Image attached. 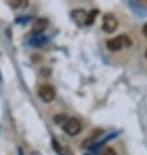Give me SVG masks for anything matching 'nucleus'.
Segmentation results:
<instances>
[{"instance_id":"obj_14","label":"nucleus","mask_w":147,"mask_h":155,"mask_svg":"<svg viewBox=\"0 0 147 155\" xmlns=\"http://www.w3.org/2000/svg\"><path fill=\"white\" fill-rule=\"evenodd\" d=\"M145 56H146V59H147V50H146V52H145Z\"/></svg>"},{"instance_id":"obj_2","label":"nucleus","mask_w":147,"mask_h":155,"mask_svg":"<svg viewBox=\"0 0 147 155\" xmlns=\"http://www.w3.org/2000/svg\"><path fill=\"white\" fill-rule=\"evenodd\" d=\"M38 95H39V98L44 103H50V102H52L56 97V90L52 85L44 84V85H41L39 90H38Z\"/></svg>"},{"instance_id":"obj_1","label":"nucleus","mask_w":147,"mask_h":155,"mask_svg":"<svg viewBox=\"0 0 147 155\" xmlns=\"http://www.w3.org/2000/svg\"><path fill=\"white\" fill-rule=\"evenodd\" d=\"M132 42L128 39L126 35H119L116 38H112V39H108L107 41V48L115 52V51H120L124 46H130Z\"/></svg>"},{"instance_id":"obj_8","label":"nucleus","mask_w":147,"mask_h":155,"mask_svg":"<svg viewBox=\"0 0 147 155\" xmlns=\"http://www.w3.org/2000/svg\"><path fill=\"white\" fill-rule=\"evenodd\" d=\"M46 42H47V39L43 35H34L31 39L29 41V45L33 46V47H39V46L44 45Z\"/></svg>"},{"instance_id":"obj_5","label":"nucleus","mask_w":147,"mask_h":155,"mask_svg":"<svg viewBox=\"0 0 147 155\" xmlns=\"http://www.w3.org/2000/svg\"><path fill=\"white\" fill-rule=\"evenodd\" d=\"M48 28V20L47 18H38L34 21L31 26V33L34 35H42L46 31V29Z\"/></svg>"},{"instance_id":"obj_6","label":"nucleus","mask_w":147,"mask_h":155,"mask_svg":"<svg viewBox=\"0 0 147 155\" xmlns=\"http://www.w3.org/2000/svg\"><path fill=\"white\" fill-rule=\"evenodd\" d=\"M86 12L83 9H74L72 12V20L74 21V22L78 25V26H81V25H85L86 22Z\"/></svg>"},{"instance_id":"obj_4","label":"nucleus","mask_w":147,"mask_h":155,"mask_svg":"<svg viewBox=\"0 0 147 155\" xmlns=\"http://www.w3.org/2000/svg\"><path fill=\"white\" fill-rule=\"evenodd\" d=\"M64 132L69 136H77L81 132V123L78 119L76 117H69L63 125Z\"/></svg>"},{"instance_id":"obj_10","label":"nucleus","mask_w":147,"mask_h":155,"mask_svg":"<svg viewBox=\"0 0 147 155\" xmlns=\"http://www.w3.org/2000/svg\"><path fill=\"white\" fill-rule=\"evenodd\" d=\"M98 13H99V12L96 9H91V11H90L89 13L86 15V22H85V25H93L95 22V20H96Z\"/></svg>"},{"instance_id":"obj_13","label":"nucleus","mask_w":147,"mask_h":155,"mask_svg":"<svg viewBox=\"0 0 147 155\" xmlns=\"http://www.w3.org/2000/svg\"><path fill=\"white\" fill-rule=\"evenodd\" d=\"M142 33H143V35L147 38V22L143 25V29H142Z\"/></svg>"},{"instance_id":"obj_11","label":"nucleus","mask_w":147,"mask_h":155,"mask_svg":"<svg viewBox=\"0 0 147 155\" xmlns=\"http://www.w3.org/2000/svg\"><path fill=\"white\" fill-rule=\"evenodd\" d=\"M54 120H55L56 124H61V123H65L67 121V116L64 115V114L63 115H56Z\"/></svg>"},{"instance_id":"obj_3","label":"nucleus","mask_w":147,"mask_h":155,"mask_svg":"<svg viewBox=\"0 0 147 155\" xmlns=\"http://www.w3.org/2000/svg\"><path fill=\"white\" fill-rule=\"evenodd\" d=\"M119 26V21L116 18L115 15L112 13H106L103 16V21H102V29L103 31H106L108 34L113 33Z\"/></svg>"},{"instance_id":"obj_7","label":"nucleus","mask_w":147,"mask_h":155,"mask_svg":"<svg viewBox=\"0 0 147 155\" xmlns=\"http://www.w3.org/2000/svg\"><path fill=\"white\" fill-rule=\"evenodd\" d=\"M102 133H103L102 129H95V130L93 132V134H91V136H89L87 138H86V140L83 141V143H82V146H85V147H86V146H90V145H91L95 140L98 138L99 136L102 134Z\"/></svg>"},{"instance_id":"obj_12","label":"nucleus","mask_w":147,"mask_h":155,"mask_svg":"<svg viewBox=\"0 0 147 155\" xmlns=\"http://www.w3.org/2000/svg\"><path fill=\"white\" fill-rule=\"evenodd\" d=\"M102 155H116V151L113 147H106L104 150H103Z\"/></svg>"},{"instance_id":"obj_9","label":"nucleus","mask_w":147,"mask_h":155,"mask_svg":"<svg viewBox=\"0 0 147 155\" xmlns=\"http://www.w3.org/2000/svg\"><path fill=\"white\" fill-rule=\"evenodd\" d=\"M9 4L15 9H24L28 7L29 0H9Z\"/></svg>"}]
</instances>
